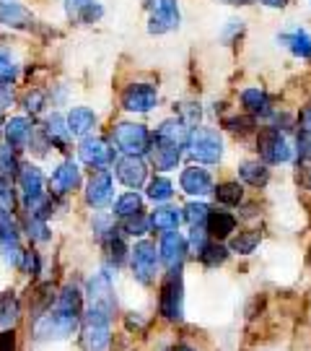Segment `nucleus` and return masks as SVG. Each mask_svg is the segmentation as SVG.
Wrapping results in <instances>:
<instances>
[{
  "label": "nucleus",
  "mask_w": 311,
  "mask_h": 351,
  "mask_svg": "<svg viewBox=\"0 0 311 351\" xmlns=\"http://www.w3.org/2000/svg\"><path fill=\"white\" fill-rule=\"evenodd\" d=\"M18 315H21L18 300L13 297L11 291H3L0 294V330H11L18 323Z\"/></svg>",
  "instance_id": "c85d7f7f"
},
{
  "label": "nucleus",
  "mask_w": 311,
  "mask_h": 351,
  "mask_svg": "<svg viewBox=\"0 0 311 351\" xmlns=\"http://www.w3.org/2000/svg\"><path fill=\"white\" fill-rule=\"evenodd\" d=\"M262 5H267V8H286L288 0H260Z\"/></svg>",
  "instance_id": "4d7b16f0"
},
{
  "label": "nucleus",
  "mask_w": 311,
  "mask_h": 351,
  "mask_svg": "<svg viewBox=\"0 0 311 351\" xmlns=\"http://www.w3.org/2000/svg\"><path fill=\"white\" fill-rule=\"evenodd\" d=\"M236 229V219L226 211H211V219H208V234L213 239H226L228 234H234Z\"/></svg>",
  "instance_id": "cd10ccee"
},
{
  "label": "nucleus",
  "mask_w": 311,
  "mask_h": 351,
  "mask_svg": "<svg viewBox=\"0 0 311 351\" xmlns=\"http://www.w3.org/2000/svg\"><path fill=\"white\" fill-rule=\"evenodd\" d=\"M18 188L24 193V201L44 195V175L34 164H21L18 167Z\"/></svg>",
  "instance_id": "6ab92c4d"
},
{
  "label": "nucleus",
  "mask_w": 311,
  "mask_h": 351,
  "mask_svg": "<svg viewBox=\"0 0 311 351\" xmlns=\"http://www.w3.org/2000/svg\"><path fill=\"white\" fill-rule=\"evenodd\" d=\"M182 216H185V221L189 226H202V224H208V219H211V208H208V203L192 201L185 206Z\"/></svg>",
  "instance_id": "f704fd0d"
},
{
  "label": "nucleus",
  "mask_w": 311,
  "mask_h": 351,
  "mask_svg": "<svg viewBox=\"0 0 311 351\" xmlns=\"http://www.w3.org/2000/svg\"><path fill=\"white\" fill-rule=\"evenodd\" d=\"M182 219H185L182 211L174 208V206H159L156 211L150 213V229H156V232H174Z\"/></svg>",
  "instance_id": "393cba45"
},
{
  "label": "nucleus",
  "mask_w": 311,
  "mask_h": 351,
  "mask_svg": "<svg viewBox=\"0 0 311 351\" xmlns=\"http://www.w3.org/2000/svg\"><path fill=\"white\" fill-rule=\"evenodd\" d=\"M0 252L8 265H21V239H18V226L13 221L11 213L0 211Z\"/></svg>",
  "instance_id": "9d476101"
},
{
  "label": "nucleus",
  "mask_w": 311,
  "mask_h": 351,
  "mask_svg": "<svg viewBox=\"0 0 311 351\" xmlns=\"http://www.w3.org/2000/svg\"><path fill=\"white\" fill-rule=\"evenodd\" d=\"M299 154L301 159L311 162V130H301L299 133Z\"/></svg>",
  "instance_id": "8fccbe9b"
},
{
  "label": "nucleus",
  "mask_w": 311,
  "mask_h": 351,
  "mask_svg": "<svg viewBox=\"0 0 311 351\" xmlns=\"http://www.w3.org/2000/svg\"><path fill=\"white\" fill-rule=\"evenodd\" d=\"M88 310H96V313L107 315L114 320L117 313V297H114L112 281L107 271H99L88 278Z\"/></svg>",
  "instance_id": "6e6552de"
},
{
  "label": "nucleus",
  "mask_w": 311,
  "mask_h": 351,
  "mask_svg": "<svg viewBox=\"0 0 311 351\" xmlns=\"http://www.w3.org/2000/svg\"><path fill=\"white\" fill-rule=\"evenodd\" d=\"M179 26V3L176 0H148V34L161 37Z\"/></svg>",
  "instance_id": "1a4fd4ad"
},
{
  "label": "nucleus",
  "mask_w": 311,
  "mask_h": 351,
  "mask_svg": "<svg viewBox=\"0 0 311 351\" xmlns=\"http://www.w3.org/2000/svg\"><path fill=\"white\" fill-rule=\"evenodd\" d=\"M159 104V91L150 84H130L122 91V107L127 112H150Z\"/></svg>",
  "instance_id": "9b49d317"
},
{
  "label": "nucleus",
  "mask_w": 311,
  "mask_h": 351,
  "mask_svg": "<svg viewBox=\"0 0 311 351\" xmlns=\"http://www.w3.org/2000/svg\"><path fill=\"white\" fill-rule=\"evenodd\" d=\"M179 182H182V190H185L187 195H205V193L213 190L211 172L202 169V167H187L182 177H179Z\"/></svg>",
  "instance_id": "412c9836"
},
{
  "label": "nucleus",
  "mask_w": 311,
  "mask_h": 351,
  "mask_svg": "<svg viewBox=\"0 0 311 351\" xmlns=\"http://www.w3.org/2000/svg\"><path fill=\"white\" fill-rule=\"evenodd\" d=\"M114 146L130 156H143L150 151V133L143 123H120L114 125Z\"/></svg>",
  "instance_id": "0eeeda50"
},
{
  "label": "nucleus",
  "mask_w": 311,
  "mask_h": 351,
  "mask_svg": "<svg viewBox=\"0 0 311 351\" xmlns=\"http://www.w3.org/2000/svg\"><path fill=\"white\" fill-rule=\"evenodd\" d=\"M24 107L31 114H39L42 112V107H44V94L37 91V88H34V91H29V94H26V99H24Z\"/></svg>",
  "instance_id": "de8ad7c7"
},
{
  "label": "nucleus",
  "mask_w": 311,
  "mask_h": 351,
  "mask_svg": "<svg viewBox=\"0 0 311 351\" xmlns=\"http://www.w3.org/2000/svg\"><path fill=\"white\" fill-rule=\"evenodd\" d=\"M257 245H260V232H239L236 237L231 239V250L236 255H249L257 250Z\"/></svg>",
  "instance_id": "e433bc0d"
},
{
  "label": "nucleus",
  "mask_w": 311,
  "mask_h": 351,
  "mask_svg": "<svg viewBox=\"0 0 311 351\" xmlns=\"http://www.w3.org/2000/svg\"><path fill=\"white\" fill-rule=\"evenodd\" d=\"M187 247H189V242H187L179 232H163L161 242H159V252H161V261L163 265L172 271V268H182L185 263V255H187Z\"/></svg>",
  "instance_id": "ddd939ff"
},
{
  "label": "nucleus",
  "mask_w": 311,
  "mask_h": 351,
  "mask_svg": "<svg viewBox=\"0 0 311 351\" xmlns=\"http://www.w3.org/2000/svg\"><path fill=\"white\" fill-rule=\"evenodd\" d=\"M16 208V193H13V185L8 177H0V211L13 213Z\"/></svg>",
  "instance_id": "c03bdc74"
},
{
  "label": "nucleus",
  "mask_w": 311,
  "mask_h": 351,
  "mask_svg": "<svg viewBox=\"0 0 311 351\" xmlns=\"http://www.w3.org/2000/svg\"><path fill=\"white\" fill-rule=\"evenodd\" d=\"M176 112H179V117L185 120L187 125H198L200 117H202V107H200L198 101H179Z\"/></svg>",
  "instance_id": "37998d69"
},
{
  "label": "nucleus",
  "mask_w": 311,
  "mask_h": 351,
  "mask_svg": "<svg viewBox=\"0 0 311 351\" xmlns=\"http://www.w3.org/2000/svg\"><path fill=\"white\" fill-rule=\"evenodd\" d=\"M241 104L252 117H267L270 114V97L260 88H244L241 91Z\"/></svg>",
  "instance_id": "a878e982"
},
{
  "label": "nucleus",
  "mask_w": 311,
  "mask_h": 351,
  "mask_svg": "<svg viewBox=\"0 0 311 351\" xmlns=\"http://www.w3.org/2000/svg\"><path fill=\"white\" fill-rule=\"evenodd\" d=\"M159 307L169 323H182V317H185V281H182L179 268H172L169 276L163 278Z\"/></svg>",
  "instance_id": "7ed1b4c3"
},
{
  "label": "nucleus",
  "mask_w": 311,
  "mask_h": 351,
  "mask_svg": "<svg viewBox=\"0 0 311 351\" xmlns=\"http://www.w3.org/2000/svg\"><path fill=\"white\" fill-rule=\"evenodd\" d=\"M148 198L153 203H166L172 195H174V185H172V180H166V177H153L148 182Z\"/></svg>",
  "instance_id": "72a5a7b5"
},
{
  "label": "nucleus",
  "mask_w": 311,
  "mask_h": 351,
  "mask_svg": "<svg viewBox=\"0 0 311 351\" xmlns=\"http://www.w3.org/2000/svg\"><path fill=\"white\" fill-rule=\"evenodd\" d=\"M31 136H34L31 120H26V117H11V120L5 123V143H11L13 149L26 146Z\"/></svg>",
  "instance_id": "4be33fe9"
},
{
  "label": "nucleus",
  "mask_w": 311,
  "mask_h": 351,
  "mask_svg": "<svg viewBox=\"0 0 311 351\" xmlns=\"http://www.w3.org/2000/svg\"><path fill=\"white\" fill-rule=\"evenodd\" d=\"M44 130H47V138H50V143H57V146H65V143H68V138H70L68 120H62L60 114H52V117H47V125H44Z\"/></svg>",
  "instance_id": "7c9ffc66"
},
{
  "label": "nucleus",
  "mask_w": 311,
  "mask_h": 351,
  "mask_svg": "<svg viewBox=\"0 0 311 351\" xmlns=\"http://www.w3.org/2000/svg\"><path fill=\"white\" fill-rule=\"evenodd\" d=\"M26 234L34 239V242H47L50 239V226L44 219H39V216H29V221H26Z\"/></svg>",
  "instance_id": "79ce46f5"
},
{
  "label": "nucleus",
  "mask_w": 311,
  "mask_h": 351,
  "mask_svg": "<svg viewBox=\"0 0 311 351\" xmlns=\"http://www.w3.org/2000/svg\"><path fill=\"white\" fill-rule=\"evenodd\" d=\"M189 250L195 252V255H200V252L205 250V245H208V224L202 226H192V232H189Z\"/></svg>",
  "instance_id": "a18cd8bd"
},
{
  "label": "nucleus",
  "mask_w": 311,
  "mask_h": 351,
  "mask_svg": "<svg viewBox=\"0 0 311 351\" xmlns=\"http://www.w3.org/2000/svg\"><path fill=\"white\" fill-rule=\"evenodd\" d=\"M124 320H127V328H130V330H137V328H143V317H137V315H127Z\"/></svg>",
  "instance_id": "5fc2aeb1"
},
{
  "label": "nucleus",
  "mask_w": 311,
  "mask_h": 351,
  "mask_svg": "<svg viewBox=\"0 0 311 351\" xmlns=\"http://www.w3.org/2000/svg\"><path fill=\"white\" fill-rule=\"evenodd\" d=\"M112 343V317L86 310L81 317V346L83 351H107Z\"/></svg>",
  "instance_id": "f03ea898"
},
{
  "label": "nucleus",
  "mask_w": 311,
  "mask_h": 351,
  "mask_svg": "<svg viewBox=\"0 0 311 351\" xmlns=\"http://www.w3.org/2000/svg\"><path fill=\"white\" fill-rule=\"evenodd\" d=\"M301 130H311V107L303 110V117H301Z\"/></svg>",
  "instance_id": "6e6d98bb"
},
{
  "label": "nucleus",
  "mask_w": 311,
  "mask_h": 351,
  "mask_svg": "<svg viewBox=\"0 0 311 351\" xmlns=\"http://www.w3.org/2000/svg\"><path fill=\"white\" fill-rule=\"evenodd\" d=\"M0 24L11 26V29H29L34 24L31 19V11L16 3V0H0Z\"/></svg>",
  "instance_id": "aec40b11"
},
{
  "label": "nucleus",
  "mask_w": 311,
  "mask_h": 351,
  "mask_svg": "<svg viewBox=\"0 0 311 351\" xmlns=\"http://www.w3.org/2000/svg\"><path fill=\"white\" fill-rule=\"evenodd\" d=\"M257 151H260V159L265 164H288L293 159V146L286 138V133L278 128L262 130L257 136Z\"/></svg>",
  "instance_id": "39448f33"
},
{
  "label": "nucleus",
  "mask_w": 311,
  "mask_h": 351,
  "mask_svg": "<svg viewBox=\"0 0 311 351\" xmlns=\"http://www.w3.org/2000/svg\"><path fill=\"white\" fill-rule=\"evenodd\" d=\"M104 250H107V261L117 268V265H122L127 261V245H124V239L120 234H107L104 237Z\"/></svg>",
  "instance_id": "c756f323"
},
{
  "label": "nucleus",
  "mask_w": 311,
  "mask_h": 351,
  "mask_svg": "<svg viewBox=\"0 0 311 351\" xmlns=\"http://www.w3.org/2000/svg\"><path fill=\"white\" fill-rule=\"evenodd\" d=\"M146 177H148V167H146V162L140 159V156H122L120 162H117V180L122 182V185H127V188H143L146 185Z\"/></svg>",
  "instance_id": "2eb2a0df"
},
{
  "label": "nucleus",
  "mask_w": 311,
  "mask_h": 351,
  "mask_svg": "<svg viewBox=\"0 0 311 351\" xmlns=\"http://www.w3.org/2000/svg\"><path fill=\"white\" fill-rule=\"evenodd\" d=\"M172 351H195V349H192V346H185V343H182V346H174Z\"/></svg>",
  "instance_id": "bf43d9fd"
},
{
  "label": "nucleus",
  "mask_w": 311,
  "mask_h": 351,
  "mask_svg": "<svg viewBox=\"0 0 311 351\" xmlns=\"http://www.w3.org/2000/svg\"><path fill=\"white\" fill-rule=\"evenodd\" d=\"M299 182L306 190H311V164H303V167H299Z\"/></svg>",
  "instance_id": "864d4df0"
},
{
  "label": "nucleus",
  "mask_w": 311,
  "mask_h": 351,
  "mask_svg": "<svg viewBox=\"0 0 311 351\" xmlns=\"http://www.w3.org/2000/svg\"><path fill=\"white\" fill-rule=\"evenodd\" d=\"M78 185H81V169H78L73 162H62L60 167L52 172L50 190L55 195H68V193H73Z\"/></svg>",
  "instance_id": "f3484780"
},
{
  "label": "nucleus",
  "mask_w": 311,
  "mask_h": 351,
  "mask_svg": "<svg viewBox=\"0 0 311 351\" xmlns=\"http://www.w3.org/2000/svg\"><path fill=\"white\" fill-rule=\"evenodd\" d=\"M226 3H231V5H247L249 0H226Z\"/></svg>",
  "instance_id": "13d9d810"
},
{
  "label": "nucleus",
  "mask_w": 311,
  "mask_h": 351,
  "mask_svg": "<svg viewBox=\"0 0 311 351\" xmlns=\"http://www.w3.org/2000/svg\"><path fill=\"white\" fill-rule=\"evenodd\" d=\"M18 75V65L8 52H0V86H11Z\"/></svg>",
  "instance_id": "a19ab883"
},
{
  "label": "nucleus",
  "mask_w": 311,
  "mask_h": 351,
  "mask_svg": "<svg viewBox=\"0 0 311 351\" xmlns=\"http://www.w3.org/2000/svg\"><path fill=\"white\" fill-rule=\"evenodd\" d=\"M96 125V112L88 110V107H73L68 112V128H70V136H88Z\"/></svg>",
  "instance_id": "b1692460"
},
{
  "label": "nucleus",
  "mask_w": 311,
  "mask_h": 351,
  "mask_svg": "<svg viewBox=\"0 0 311 351\" xmlns=\"http://www.w3.org/2000/svg\"><path fill=\"white\" fill-rule=\"evenodd\" d=\"M226 128H228L234 136H247V133L254 130V123H252L249 117H228V120H226Z\"/></svg>",
  "instance_id": "49530a36"
},
{
  "label": "nucleus",
  "mask_w": 311,
  "mask_h": 351,
  "mask_svg": "<svg viewBox=\"0 0 311 351\" xmlns=\"http://www.w3.org/2000/svg\"><path fill=\"white\" fill-rule=\"evenodd\" d=\"M21 268H24V274L29 276H37L39 274V255L34 250L24 252V258H21Z\"/></svg>",
  "instance_id": "09e8293b"
},
{
  "label": "nucleus",
  "mask_w": 311,
  "mask_h": 351,
  "mask_svg": "<svg viewBox=\"0 0 311 351\" xmlns=\"http://www.w3.org/2000/svg\"><path fill=\"white\" fill-rule=\"evenodd\" d=\"M83 315L68 313L60 310L55 302L44 310L42 315H37L34 320V339L37 341H65L75 333V328L81 326Z\"/></svg>",
  "instance_id": "f257e3e1"
},
{
  "label": "nucleus",
  "mask_w": 311,
  "mask_h": 351,
  "mask_svg": "<svg viewBox=\"0 0 311 351\" xmlns=\"http://www.w3.org/2000/svg\"><path fill=\"white\" fill-rule=\"evenodd\" d=\"M189 125H187L185 120L179 117H172V120H163L161 125H159V130H156V141L159 143H166V146H174V149L185 151L187 146H189Z\"/></svg>",
  "instance_id": "dca6fc26"
},
{
  "label": "nucleus",
  "mask_w": 311,
  "mask_h": 351,
  "mask_svg": "<svg viewBox=\"0 0 311 351\" xmlns=\"http://www.w3.org/2000/svg\"><path fill=\"white\" fill-rule=\"evenodd\" d=\"M143 208V198L137 195V190H130V193H124L117 198L114 203V213L120 216V219H127V216H133V213H140Z\"/></svg>",
  "instance_id": "473e14b6"
},
{
  "label": "nucleus",
  "mask_w": 311,
  "mask_h": 351,
  "mask_svg": "<svg viewBox=\"0 0 311 351\" xmlns=\"http://www.w3.org/2000/svg\"><path fill=\"white\" fill-rule=\"evenodd\" d=\"M62 3H65L68 19L75 24H94L104 16V8L96 0H62Z\"/></svg>",
  "instance_id": "a211bd4d"
},
{
  "label": "nucleus",
  "mask_w": 311,
  "mask_h": 351,
  "mask_svg": "<svg viewBox=\"0 0 311 351\" xmlns=\"http://www.w3.org/2000/svg\"><path fill=\"white\" fill-rule=\"evenodd\" d=\"M239 177L249 185H254V188H265L270 182V169L260 159H252V162H244L239 167Z\"/></svg>",
  "instance_id": "bb28decb"
},
{
  "label": "nucleus",
  "mask_w": 311,
  "mask_h": 351,
  "mask_svg": "<svg viewBox=\"0 0 311 351\" xmlns=\"http://www.w3.org/2000/svg\"><path fill=\"white\" fill-rule=\"evenodd\" d=\"M159 261H161V252L156 250V245L150 239H140L133 252H130V265H133V276L140 284H153L156 274H159Z\"/></svg>",
  "instance_id": "423d86ee"
},
{
  "label": "nucleus",
  "mask_w": 311,
  "mask_h": 351,
  "mask_svg": "<svg viewBox=\"0 0 311 351\" xmlns=\"http://www.w3.org/2000/svg\"><path fill=\"white\" fill-rule=\"evenodd\" d=\"M286 45H288V50L293 52L296 58L311 60V37H309V32L299 29V32H293V34H286Z\"/></svg>",
  "instance_id": "2f4dec72"
},
{
  "label": "nucleus",
  "mask_w": 311,
  "mask_h": 351,
  "mask_svg": "<svg viewBox=\"0 0 311 351\" xmlns=\"http://www.w3.org/2000/svg\"><path fill=\"white\" fill-rule=\"evenodd\" d=\"M0 351H16V336H13V330H3L0 333Z\"/></svg>",
  "instance_id": "3c124183"
},
{
  "label": "nucleus",
  "mask_w": 311,
  "mask_h": 351,
  "mask_svg": "<svg viewBox=\"0 0 311 351\" xmlns=\"http://www.w3.org/2000/svg\"><path fill=\"white\" fill-rule=\"evenodd\" d=\"M112 190H114L112 175L101 169V172H96V175L88 180L86 203L91 208H107V206L112 203Z\"/></svg>",
  "instance_id": "4468645a"
},
{
  "label": "nucleus",
  "mask_w": 311,
  "mask_h": 351,
  "mask_svg": "<svg viewBox=\"0 0 311 351\" xmlns=\"http://www.w3.org/2000/svg\"><path fill=\"white\" fill-rule=\"evenodd\" d=\"M189 154L200 164H218L224 159V138L213 128H195L189 133Z\"/></svg>",
  "instance_id": "20e7f679"
},
{
  "label": "nucleus",
  "mask_w": 311,
  "mask_h": 351,
  "mask_svg": "<svg viewBox=\"0 0 311 351\" xmlns=\"http://www.w3.org/2000/svg\"><path fill=\"white\" fill-rule=\"evenodd\" d=\"M78 156H81V162L88 164V167L104 169V167H109V164L114 162V149L104 138H96V136H94V138L81 141Z\"/></svg>",
  "instance_id": "f8f14e48"
},
{
  "label": "nucleus",
  "mask_w": 311,
  "mask_h": 351,
  "mask_svg": "<svg viewBox=\"0 0 311 351\" xmlns=\"http://www.w3.org/2000/svg\"><path fill=\"white\" fill-rule=\"evenodd\" d=\"M215 198L224 206H239L244 201V188L239 182H224V185L215 188Z\"/></svg>",
  "instance_id": "c9c22d12"
},
{
  "label": "nucleus",
  "mask_w": 311,
  "mask_h": 351,
  "mask_svg": "<svg viewBox=\"0 0 311 351\" xmlns=\"http://www.w3.org/2000/svg\"><path fill=\"white\" fill-rule=\"evenodd\" d=\"M13 104V91L11 86H0V112H5Z\"/></svg>",
  "instance_id": "603ef678"
},
{
  "label": "nucleus",
  "mask_w": 311,
  "mask_h": 351,
  "mask_svg": "<svg viewBox=\"0 0 311 351\" xmlns=\"http://www.w3.org/2000/svg\"><path fill=\"white\" fill-rule=\"evenodd\" d=\"M200 261L205 265H224L228 261V247L226 245H218V242H208L205 250L200 252Z\"/></svg>",
  "instance_id": "4c0bfd02"
},
{
  "label": "nucleus",
  "mask_w": 311,
  "mask_h": 351,
  "mask_svg": "<svg viewBox=\"0 0 311 351\" xmlns=\"http://www.w3.org/2000/svg\"><path fill=\"white\" fill-rule=\"evenodd\" d=\"M122 229L124 234H133V237H143L150 229V216H143V213H133L122 219Z\"/></svg>",
  "instance_id": "58836bf2"
},
{
  "label": "nucleus",
  "mask_w": 311,
  "mask_h": 351,
  "mask_svg": "<svg viewBox=\"0 0 311 351\" xmlns=\"http://www.w3.org/2000/svg\"><path fill=\"white\" fill-rule=\"evenodd\" d=\"M179 159H182V151L174 149V146H166V143H159V141L150 143V162H153L156 169L169 172L179 164Z\"/></svg>",
  "instance_id": "5701e85b"
},
{
  "label": "nucleus",
  "mask_w": 311,
  "mask_h": 351,
  "mask_svg": "<svg viewBox=\"0 0 311 351\" xmlns=\"http://www.w3.org/2000/svg\"><path fill=\"white\" fill-rule=\"evenodd\" d=\"M18 172V164H16V154H13L11 143H0V177H8Z\"/></svg>",
  "instance_id": "ea45409f"
}]
</instances>
